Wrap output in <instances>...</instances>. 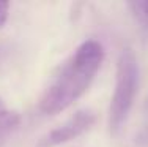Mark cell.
<instances>
[{"mask_svg":"<svg viewBox=\"0 0 148 147\" xmlns=\"http://www.w3.org/2000/svg\"><path fill=\"white\" fill-rule=\"evenodd\" d=\"M103 59L104 51L98 41L88 40L82 43L52 78L41 97L40 109L44 114H58L69 108L87 92Z\"/></svg>","mask_w":148,"mask_h":147,"instance_id":"1","label":"cell"},{"mask_svg":"<svg viewBox=\"0 0 148 147\" xmlns=\"http://www.w3.org/2000/svg\"><path fill=\"white\" fill-rule=\"evenodd\" d=\"M137 76H139V68H137L136 55L131 49H123L117 63V82L110 101V115H109V125L114 133L121 128L123 122L129 114L137 92Z\"/></svg>","mask_w":148,"mask_h":147,"instance_id":"2","label":"cell"},{"mask_svg":"<svg viewBox=\"0 0 148 147\" xmlns=\"http://www.w3.org/2000/svg\"><path fill=\"white\" fill-rule=\"evenodd\" d=\"M93 122H95L93 112H90V111H77L65 124H62L60 127L54 128L46 136H43L38 142V147H55L58 144L71 141V139L77 138L79 135H82L84 131L88 130L93 125Z\"/></svg>","mask_w":148,"mask_h":147,"instance_id":"3","label":"cell"},{"mask_svg":"<svg viewBox=\"0 0 148 147\" xmlns=\"http://www.w3.org/2000/svg\"><path fill=\"white\" fill-rule=\"evenodd\" d=\"M19 122H21V117L17 112L0 109V139L5 138L8 133H11L19 125Z\"/></svg>","mask_w":148,"mask_h":147,"instance_id":"4","label":"cell"},{"mask_svg":"<svg viewBox=\"0 0 148 147\" xmlns=\"http://www.w3.org/2000/svg\"><path fill=\"white\" fill-rule=\"evenodd\" d=\"M129 8L132 10V13L139 21L148 24V2H131Z\"/></svg>","mask_w":148,"mask_h":147,"instance_id":"5","label":"cell"},{"mask_svg":"<svg viewBox=\"0 0 148 147\" xmlns=\"http://www.w3.org/2000/svg\"><path fill=\"white\" fill-rule=\"evenodd\" d=\"M8 11H10V3L0 2V30L3 29L6 19H8Z\"/></svg>","mask_w":148,"mask_h":147,"instance_id":"6","label":"cell"}]
</instances>
